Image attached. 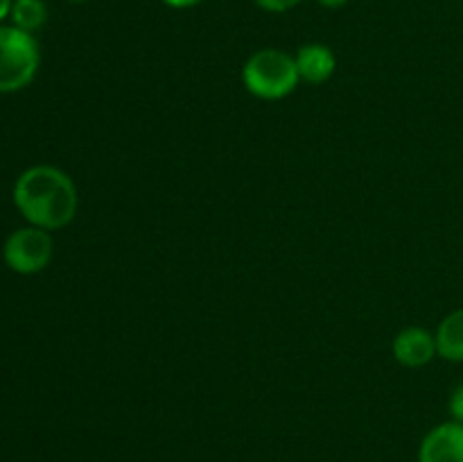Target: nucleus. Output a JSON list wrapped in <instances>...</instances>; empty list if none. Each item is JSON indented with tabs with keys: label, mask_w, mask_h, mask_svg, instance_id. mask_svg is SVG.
I'll return each mask as SVG.
<instances>
[{
	"label": "nucleus",
	"mask_w": 463,
	"mask_h": 462,
	"mask_svg": "<svg viewBox=\"0 0 463 462\" xmlns=\"http://www.w3.org/2000/svg\"><path fill=\"white\" fill-rule=\"evenodd\" d=\"M14 204L30 225L41 229H63L77 216L75 181L54 166H32L14 184Z\"/></svg>",
	"instance_id": "obj_1"
},
{
	"label": "nucleus",
	"mask_w": 463,
	"mask_h": 462,
	"mask_svg": "<svg viewBox=\"0 0 463 462\" xmlns=\"http://www.w3.org/2000/svg\"><path fill=\"white\" fill-rule=\"evenodd\" d=\"M244 89L260 100H283L301 82L297 59L279 48H262L242 68Z\"/></svg>",
	"instance_id": "obj_2"
},
{
	"label": "nucleus",
	"mask_w": 463,
	"mask_h": 462,
	"mask_svg": "<svg viewBox=\"0 0 463 462\" xmlns=\"http://www.w3.org/2000/svg\"><path fill=\"white\" fill-rule=\"evenodd\" d=\"M39 63V43L30 32L0 25V93H16L30 86Z\"/></svg>",
	"instance_id": "obj_3"
},
{
	"label": "nucleus",
	"mask_w": 463,
	"mask_h": 462,
	"mask_svg": "<svg viewBox=\"0 0 463 462\" xmlns=\"http://www.w3.org/2000/svg\"><path fill=\"white\" fill-rule=\"evenodd\" d=\"M54 254V240L48 229L41 226H21L14 231L3 247V258L7 267L18 274H36L50 265Z\"/></svg>",
	"instance_id": "obj_4"
},
{
	"label": "nucleus",
	"mask_w": 463,
	"mask_h": 462,
	"mask_svg": "<svg viewBox=\"0 0 463 462\" xmlns=\"http://www.w3.org/2000/svg\"><path fill=\"white\" fill-rule=\"evenodd\" d=\"M419 462H463V424L443 421L423 438Z\"/></svg>",
	"instance_id": "obj_5"
},
{
	"label": "nucleus",
	"mask_w": 463,
	"mask_h": 462,
	"mask_svg": "<svg viewBox=\"0 0 463 462\" xmlns=\"http://www.w3.org/2000/svg\"><path fill=\"white\" fill-rule=\"evenodd\" d=\"M393 356L405 367H425L439 356L437 338L423 326H407L393 340Z\"/></svg>",
	"instance_id": "obj_6"
},
{
	"label": "nucleus",
	"mask_w": 463,
	"mask_h": 462,
	"mask_svg": "<svg viewBox=\"0 0 463 462\" xmlns=\"http://www.w3.org/2000/svg\"><path fill=\"white\" fill-rule=\"evenodd\" d=\"M294 59H297L298 75L307 84H324V82H328L333 77L335 68H337V57L324 43L303 45V48H298Z\"/></svg>",
	"instance_id": "obj_7"
},
{
	"label": "nucleus",
	"mask_w": 463,
	"mask_h": 462,
	"mask_svg": "<svg viewBox=\"0 0 463 462\" xmlns=\"http://www.w3.org/2000/svg\"><path fill=\"white\" fill-rule=\"evenodd\" d=\"M434 338L439 356L450 362H463V308L443 317Z\"/></svg>",
	"instance_id": "obj_8"
},
{
	"label": "nucleus",
	"mask_w": 463,
	"mask_h": 462,
	"mask_svg": "<svg viewBox=\"0 0 463 462\" xmlns=\"http://www.w3.org/2000/svg\"><path fill=\"white\" fill-rule=\"evenodd\" d=\"M9 16H12L14 27L32 34L43 27L45 18H48V7H45V0H14Z\"/></svg>",
	"instance_id": "obj_9"
},
{
	"label": "nucleus",
	"mask_w": 463,
	"mask_h": 462,
	"mask_svg": "<svg viewBox=\"0 0 463 462\" xmlns=\"http://www.w3.org/2000/svg\"><path fill=\"white\" fill-rule=\"evenodd\" d=\"M303 0H256V5L260 9H265V12H271V14H283L288 12V9H294L297 5H301Z\"/></svg>",
	"instance_id": "obj_10"
},
{
	"label": "nucleus",
	"mask_w": 463,
	"mask_h": 462,
	"mask_svg": "<svg viewBox=\"0 0 463 462\" xmlns=\"http://www.w3.org/2000/svg\"><path fill=\"white\" fill-rule=\"evenodd\" d=\"M448 410H450L452 419L463 424V383H459L455 390H452L450 401H448Z\"/></svg>",
	"instance_id": "obj_11"
},
{
	"label": "nucleus",
	"mask_w": 463,
	"mask_h": 462,
	"mask_svg": "<svg viewBox=\"0 0 463 462\" xmlns=\"http://www.w3.org/2000/svg\"><path fill=\"white\" fill-rule=\"evenodd\" d=\"M163 3H165L167 7H175V9H190L194 7V5L202 3V0H163Z\"/></svg>",
	"instance_id": "obj_12"
},
{
	"label": "nucleus",
	"mask_w": 463,
	"mask_h": 462,
	"mask_svg": "<svg viewBox=\"0 0 463 462\" xmlns=\"http://www.w3.org/2000/svg\"><path fill=\"white\" fill-rule=\"evenodd\" d=\"M12 5H14V0H0V21H5V18L9 16V12H12Z\"/></svg>",
	"instance_id": "obj_13"
},
{
	"label": "nucleus",
	"mask_w": 463,
	"mask_h": 462,
	"mask_svg": "<svg viewBox=\"0 0 463 462\" xmlns=\"http://www.w3.org/2000/svg\"><path fill=\"white\" fill-rule=\"evenodd\" d=\"M346 3L348 0H319V5H324V7H328V9H339V7H344Z\"/></svg>",
	"instance_id": "obj_14"
},
{
	"label": "nucleus",
	"mask_w": 463,
	"mask_h": 462,
	"mask_svg": "<svg viewBox=\"0 0 463 462\" xmlns=\"http://www.w3.org/2000/svg\"><path fill=\"white\" fill-rule=\"evenodd\" d=\"M71 3H89V0H71Z\"/></svg>",
	"instance_id": "obj_15"
}]
</instances>
